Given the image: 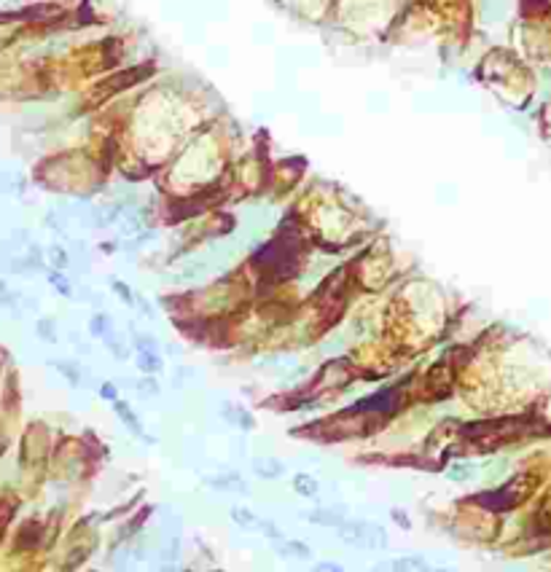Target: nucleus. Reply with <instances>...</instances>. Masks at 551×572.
Here are the masks:
<instances>
[{"label":"nucleus","mask_w":551,"mask_h":572,"mask_svg":"<svg viewBox=\"0 0 551 572\" xmlns=\"http://www.w3.org/2000/svg\"><path fill=\"white\" fill-rule=\"evenodd\" d=\"M339 535H342L344 543H352V545H366V529L368 524H358V521H350V524H339Z\"/></svg>","instance_id":"nucleus-1"},{"label":"nucleus","mask_w":551,"mask_h":572,"mask_svg":"<svg viewBox=\"0 0 551 572\" xmlns=\"http://www.w3.org/2000/svg\"><path fill=\"white\" fill-rule=\"evenodd\" d=\"M253 470L261 475V478H277V475L283 473V465H280L277 459H269V457H264V459H255Z\"/></svg>","instance_id":"nucleus-2"},{"label":"nucleus","mask_w":551,"mask_h":572,"mask_svg":"<svg viewBox=\"0 0 551 572\" xmlns=\"http://www.w3.org/2000/svg\"><path fill=\"white\" fill-rule=\"evenodd\" d=\"M293 489H296L299 494H304V497H315V494H317V481H315L312 475H296V478H293Z\"/></svg>","instance_id":"nucleus-3"},{"label":"nucleus","mask_w":551,"mask_h":572,"mask_svg":"<svg viewBox=\"0 0 551 572\" xmlns=\"http://www.w3.org/2000/svg\"><path fill=\"white\" fill-rule=\"evenodd\" d=\"M232 519L237 521L242 529H253V526L258 524V519H255V516L250 513L248 508H234V510H232Z\"/></svg>","instance_id":"nucleus-4"},{"label":"nucleus","mask_w":551,"mask_h":572,"mask_svg":"<svg viewBox=\"0 0 551 572\" xmlns=\"http://www.w3.org/2000/svg\"><path fill=\"white\" fill-rule=\"evenodd\" d=\"M384 540H387V538H384V529L368 524V529H366V545H371V548H382Z\"/></svg>","instance_id":"nucleus-5"},{"label":"nucleus","mask_w":551,"mask_h":572,"mask_svg":"<svg viewBox=\"0 0 551 572\" xmlns=\"http://www.w3.org/2000/svg\"><path fill=\"white\" fill-rule=\"evenodd\" d=\"M422 559H401L395 561V570H422Z\"/></svg>","instance_id":"nucleus-6"},{"label":"nucleus","mask_w":551,"mask_h":572,"mask_svg":"<svg viewBox=\"0 0 551 572\" xmlns=\"http://www.w3.org/2000/svg\"><path fill=\"white\" fill-rule=\"evenodd\" d=\"M116 409H118V414H121L124 419H127V425H129V427H132V430H137V433H140V425H137V419H134V414H132V411H129V409H124L121 403H116Z\"/></svg>","instance_id":"nucleus-7"},{"label":"nucleus","mask_w":551,"mask_h":572,"mask_svg":"<svg viewBox=\"0 0 551 572\" xmlns=\"http://www.w3.org/2000/svg\"><path fill=\"white\" fill-rule=\"evenodd\" d=\"M290 556H301V559H309V548L304 543H288Z\"/></svg>","instance_id":"nucleus-8"},{"label":"nucleus","mask_w":551,"mask_h":572,"mask_svg":"<svg viewBox=\"0 0 551 572\" xmlns=\"http://www.w3.org/2000/svg\"><path fill=\"white\" fill-rule=\"evenodd\" d=\"M140 365H143L145 371H156V368H159V360H156V355H145V352H143V360H140Z\"/></svg>","instance_id":"nucleus-9"}]
</instances>
